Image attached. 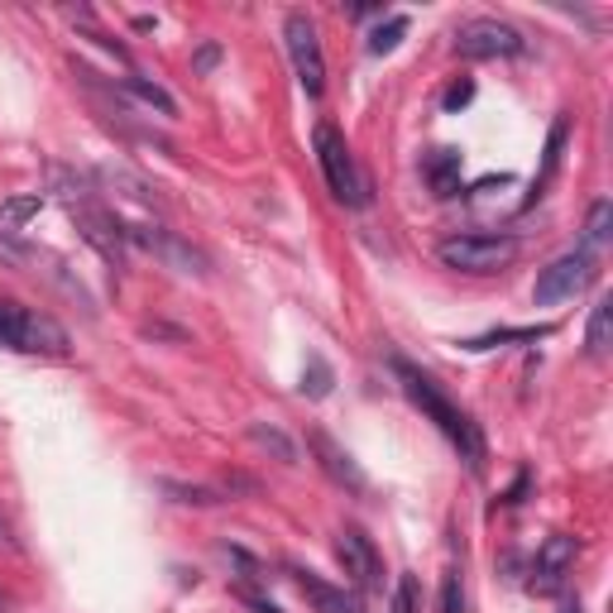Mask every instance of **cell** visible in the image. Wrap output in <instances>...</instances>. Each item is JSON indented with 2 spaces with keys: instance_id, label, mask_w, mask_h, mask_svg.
I'll return each instance as SVG.
<instances>
[{
  "instance_id": "obj_1",
  "label": "cell",
  "mask_w": 613,
  "mask_h": 613,
  "mask_svg": "<svg viewBox=\"0 0 613 613\" xmlns=\"http://www.w3.org/2000/svg\"><path fill=\"white\" fill-rule=\"evenodd\" d=\"M388 364H394V374H398L402 394L412 398V408H422L427 422H436L441 432H446L451 446H455V451H465L469 469L485 465V436H479V427L469 422V417H465L461 408H455V402H451L446 394H441V384L432 379V374H422L412 360H402V355H394Z\"/></svg>"
},
{
  "instance_id": "obj_2",
  "label": "cell",
  "mask_w": 613,
  "mask_h": 613,
  "mask_svg": "<svg viewBox=\"0 0 613 613\" xmlns=\"http://www.w3.org/2000/svg\"><path fill=\"white\" fill-rule=\"evenodd\" d=\"M0 345L5 350H20V355H68L72 341L68 331L38 307H24V303H5L0 297Z\"/></svg>"
},
{
  "instance_id": "obj_3",
  "label": "cell",
  "mask_w": 613,
  "mask_h": 613,
  "mask_svg": "<svg viewBox=\"0 0 613 613\" xmlns=\"http://www.w3.org/2000/svg\"><path fill=\"white\" fill-rule=\"evenodd\" d=\"M311 149H317L321 178H326V188H331L336 202H345V206H364V202H370V182H364V173H360V163H355V154H350L341 129L321 121L317 129H311Z\"/></svg>"
},
{
  "instance_id": "obj_4",
  "label": "cell",
  "mask_w": 613,
  "mask_h": 613,
  "mask_svg": "<svg viewBox=\"0 0 613 613\" xmlns=\"http://www.w3.org/2000/svg\"><path fill=\"white\" fill-rule=\"evenodd\" d=\"M436 259L455 273H499L518 259L513 235H489V230H465L436 245Z\"/></svg>"
},
{
  "instance_id": "obj_5",
  "label": "cell",
  "mask_w": 613,
  "mask_h": 613,
  "mask_svg": "<svg viewBox=\"0 0 613 613\" xmlns=\"http://www.w3.org/2000/svg\"><path fill=\"white\" fill-rule=\"evenodd\" d=\"M283 44H288V58H293V72L303 82L307 97H321L326 91V54H321V38H317V24H311L303 10H293L283 20Z\"/></svg>"
},
{
  "instance_id": "obj_6",
  "label": "cell",
  "mask_w": 613,
  "mask_h": 613,
  "mask_svg": "<svg viewBox=\"0 0 613 613\" xmlns=\"http://www.w3.org/2000/svg\"><path fill=\"white\" fill-rule=\"evenodd\" d=\"M523 48H527V38L493 15H475L455 30V54L461 58H518Z\"/></svg>"
},
{
  "instance_id": "obj_7",
  "label": "cell",
  "mask_w": 613,
  "mask_h": 613,
  "mask_svg": "<svg viewBox=\"0 0 613 613\" xmlns=\"http://www.w3.org/2000/svg\"><path fill=\"white\" fill-rule=\"evenodd\" d=\"M590 279H594V250H570V254H560L552 259L542 273H537V288H532V297H537L542 307H556V303H566V297H576L590 288Z\"/></svg>"
},
{
  "instance_id": "obj_8",
  "label": "cell",
  "mask_w": 613,
  "mask_h": 613,
  "mask_svg": "<svg viewBox=\"0 0 613 613\" xmlns=\"http://www.w3.org/2000/svg\"><path fill=\"white\" fill-rule=\"evenodd\" d=\"M125 245H139V250L159 254L163 264L178 269V273H197V279H206V273H212V264H206L202 250H192L182 235L163 230V226H125Z\"/></svg>"
},
{
  "instance_id": "obj_9",
  "label": "cell",
  "mask_w": 613,
  "mask_h": 613,
  "mask_svg": "<svg viewBox=\"0 0 613 613\" xmlns=\"http://www.w3.org/2000/svg\"><path fill=\"white\" fill-rule=\"evenodd\" d=\"M576 556H580V542H576V537H566V532L546 537V546L537 552V566H532L527 590H532V594H556L560 584H566L570 566H576Z\"/></svg>"
},
{
  "instance_id": "obj_10",
  "label": "cell",
  "mask_w": 613,
  "mask_h": 613,
  "mask_svg": "<svg viewBox=\"0 0 613 613\" xmlns=\"http://www.w3.org/2000/svg\"><path fill=\"white\" fill-rule=\"evenodd\" d=\"M336 556H341L345 576L360 584V590H379L384 584V560L374 552V542L364 537L360 527H345L341 537H336Z\"/></svg>"
},
{
  "instance_id": "obj_11",
  "label": "cell",
  "mask_w": 613,
  "mask_h": 613,
  "mask_svg": "<svg viewBox=\"0 0 613 613\" xmlns=\"http://www.w3.org/2000/svg\"><path fill=\"white\" fill-rule=\"evenodd\" d=\"M307 446H311V455H317V465H321V475L331 479V485H341L350 493L370 489V479H364V469L355 465V455H350L345 446H336L326 432H307Z\"/></svg>"
},
{
  "instance_id": "obj_12",
  "label": "cell",
  "mask_w": 613,
  "mask_h": 613,
  "mask_svg": "<svg viewBox=\"0 0 613 613\" xmlns=\"http://www.w3.org/2000/svg\"><path fill=\"white\" fill-rule=\"evenodd\" d=\"M293 580H297V590H303V599L317 613H364L360 594H350L345 584H331V580L311 576V570H293Z\"/></svg>"
},
{
  "instance_id": "obj_13",
  "label": "cell",
  "mask_w": 613,
  "mask_h": 613,
  "mask_svg": "<svg viewBox=\"0 0 613 613\" xmlns=\"http://www.w3.org/2000/svg\"><path fill=\"white\" fill-rule=\"evenodd\" d=\"M422 173L436 197H461V149H432Z\"/></svg>"
},
{
  "instance_id": "obj_14",
  "label": "cell",
  "mask_w": 613,
  "mask_h": 613,
  "mask_svg": "<svg viewBox=\"0 0 613 613\" xmlns=\"http://www.w3.org/2000/svg\"><path fill=\"white\" fill-rule=\"evenodd\" d=\"M121 87H125V91H129V97H135V101H145L149 111H159V115H168V121H173V115H178V101L168 97V91H163L159 82H149V77H135V72H129V77H125Z\"/></svg>"
},
{
  "instance_id": "obj_15",
  "label": "cell",
  "mask_w": 613,
  "mask_h": 613,
  "mask_svg": "<svg viewBox=\"0 0 613 613\" xmlns=\"http://www.w3.org/2000/svg\"><path fill=\"white\" fill-rule=\"evenodd\" d=\"M566 135H570V125H566V115L552 125V139H546V159H542V178H532V197H527V206L542 197L546 192V182H552V173L560 168V149H566Z\"/></svg>"
},
{
  "instance_id": "obj_16",
  "label": "cell",
  "mask_w": 613,
  "mask_h": 613,
  "mask_svg": "<svg viewBox=\"0 0 613 613\" xmlns=\"http://www.w3.org/2000/svg\"><path fill=\"white\" fill-rule=\"evenodd\" d=\"M250 441H254L259 451H273L283 465H297V446L279 432V427H269V422H250Z\"/></svg>"
},
{
  "instance_id": "obj_17",
  "label": "cell",
  "mask_w": 613,
  "mask_h": 613,
  "mask_svg": "<svg viewBox=\"0 0 613 613\" xmlns=\"http://www.w3.org/2000/svg\"><path fill=\"white\" fill-rule=\"evenodd\" d=\"M609 336H613V303L604 297L594 311H590V331H584V350L590 355H609Z\"/></svg>"
},
{
  "instance_id": "obj_18",
  "label": "cell",
  "mask_w": 613,
  "mask_h": 613,
  "mask_svg": "<svg viewBox=\"0 0 613 613\" xmlns=\"http://www.w3.org/2000/svg\"><path fill=\"white\" fill-rule=\"evenodd\" d=\"M552 326H523V331H489V336H475L465 341V350H493V345H508V341H546Z\"/></svg>"
},
{
  "instance_id": "obj_19",
  "label": "cell",
  "mask_w": 613,
  "mask_h": 613,
  "mask_svg": "<svg viewBox=\"0 0 613 613\" xmlns=\"http://www.w3.org/2000/svg\"><path fill=\"white\" fill-rule=\"evenodd\" d=\"M402 34H408V15H388L379 30L370 34V54L374 58H384V54H394V48L402 44Z\"/></svg>"
},
{
  "instance_id": "obj_20",
  "label": "cell",
  "mask_w": 613,
  "mask_h": 613,
  "mask_svg": "<svg viewBox=\"0 0 613 613\" xmlns=\"http://www.w3.org/2000/svg\"><path fill=\"white\" fill-rule=\"evenodd\" d=\"M609 230H613V202H609V197H599V202L590 206V220H584V250L604 245V240H609Z\"/></svg>"
},
{
  "instance_id": "obj_21",
  "label": "cell",
  "mask_w": 613,
  "mask_h": 613,
  "mask_svg": "<svg viewBox=\"0 0 613 613\" xmlns=\"http://www.w3.org/2000/svg\"><path fill=\"white\" fill-rule=\"evenodd\" d=\"M331 384H336L331 364H326L321 355H311L307 370H303V394H307V398H326V394H331Z\"/></svg>"
},
{
  "instance_id": "obj_22",
  "label": "cell",
  "mask_w": 613,
  "mask_h": 613,
  "mask_svg": "<svg viewBox=\"0 0 613 613\" xmlns=\"http://www.w3.org/2000/svg\"><path fill=\"white\" fill-rule=\"evenodd\" d=\"M38 206H44V197H38V192H30V197H10L5 206H0V226L20 230L30 216H38Z\"/></svg>"
},
{
  "instance_id": "obj_23",
  "label": "cell",
  "mask_w": 613,
  "mask_h": 613,
  "mask_svg": "<svg viewBox=\"0 0 613 613\" xmlns=\"http://www.w3.org/2000/svg\"><path fill=\"white\" fill-rule=\"evenodd\" d=\"M163 493H173V503H197V508H216L220 493L206 489V485H173V479H159Z\"/></svg>"
},
{
  "instance_id": "obj_24",
  "label": "cell",
  "mask_w": 613,
  "mask_h": 613,
  "mask_svg": "<svg viewBox=\"0 0 613 613\" xmlns=\"http://www.w3.org/2000/svg\"><path fill=\"white\" fill-rule=\"evenodd\" d=\"M436 613H465V590H461V576H451L441 580V599H436Z\"/></svg>"
},
{
  "instance_id": "obj_25",
  "label": "cell",
  "mask_w": 613,
  "mask_h": 613,
  "mask_svg": "<svg viewBox=\"0 0 613 613\" xmlns=\"http://www.w3.org/2000/svg\"><path fill=\"white\" fill-rule=\"evenodd\" d=\"M388 613H417V580L402 576L398 590H394V604H388Z\"/></svg>"
},
{
  "instance_id": "obj_26",
  "label": "cell",
  "mask_w": 613,
  "mask_h": 613,
  "mask_svg": "<svg viewBox=\"0 0 613 613\" xmlns=\"http://www.w3.org/2000/svg\"><path fill=\"white\" fill-rule=\"evenodd\" d=\"M235 599H240V604H250L254 613H283L279 604H273V599H264V594H254L250 584H240V590H235Z\"/></svg>"
},
{
  "instance_id": "obj_27",
  "label": "cell",
  "mask_w": 613,
  "mask_h": 613,
  "mask_svg": "<svg viewBox=\"0 0 613 613\" xmlns=\"http://www.w3.org/2000/svg\"><path fill=\"white\" fill-rule=\"evenodd\" d=\"M469 97H475V82H465V77H461V82L446 91V101H441V106H446V111H461V106H469Z\"/></svg>"
},
{
  "instance_id": "obj_28",
  "label": "cell",
  "mask_w": 613,
  "mask_h": 613,
  "mask_svg": "<svg viewBox=\"0 0 613 613\" xmlns=\"http://www.w3.org/2000/svg\"><path fill=\"white\" fill-rule=\"evenodd\" d=\"M216 63H220V44H202L197 58H192V72H212Z\"/></svg>"
},
{
  "instance_id": "obj_29",
  "label": "cell",
  "mask_w": 613,
  "mask_h": 613,
  "mask_svg": "<svg viewBox=\"0 0 613 613\" xmlns=\"http://www.w3.org/2000/svg\"><path fill=\"white\" fill-rule=\"evenodd\" d=\"M523 493H527V475H518V485H513V489H508V493H503V499H499V503H523Z\"/></svg>"
},
{
  "instance_id": "obj_30",
  "label": "cell",
  "mask_w": 613,
  "mask_h": 613,
  "mask_svg": "<svg viewBox=\"0 0 613 613\" xmlns=\"http://www.w3.org/2000/svg\"><path fill=\"white\" fill-rule=\"evenodd\" d=\"M560 613H584V609H580V594H566V599H560Z\"/></svg>"
},
{
  "instance_id": "obj_31",
  "label": "cell",
  "mask_w": 613,
  "mask_h": 613,
  "mask_svg": "<svg viewBox=\"0 0 613 613\" xmlns=\"http://www.w3.org/2000/svg\"><path fill=\"white\" fill-rule=\"evenodd\" d=\"M0 542H10V527H5V518H0Z\"/></svg>"
},
{
  "instance_id": "obj_32",
  "label": "cell",
  "mask_w": 613,
  "mask_h": 613,
  "mask_svg": "<svg viewBox=\"0 0 613 613\" xmlns=\"http://www.w3.org/2000/svg\"><path fill=\"white\" fill-rule=\"evenodd\" d=\"M0 604H5V594H0Z\"/></svg>"
}]
</instances>
